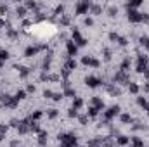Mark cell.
<instances>
[{"instance_id": "obj_37", "label": "cell", "mask_w": 149, "mask_h": 147, "mask_svg": "<svg viewBox=\"0 0 149 147\" xmlns=\"http://www.w3.org/2000/svg\"><path fill=\"white\" fill-rule=\"evenodd\" d=\"M68 116H69V118H76V116H78V111H76V109H73V107H71V109H69V111H68Z\"/></svg>"}, {"instance_id": "obj_27", "label": "cell", "mask_w": 149, "mask_h": 147, "mask_svg": "<svg viewBox=\"0 0 149 147\" xmlns=\"http://www.w3.org/2000/svg\"><path fill=\"white\" fill-rule=\"evenodd\" d=\"M62 12H64V5L61 3V5H57V7H56V10H54V16H62Z\"/></svg>"}, {"instance_id": "obj_3", "label": "cell", "mask_w": 149, "mask_h": 147, "mask_svg": "<svg viewBox=\"0 0 149 147\" xmlns=\"http://www.w3.org/2000/svg\"><path fill=\"white\" fill-rule=\"evenodd\" d=\"M59 140H61V144H64V146H76V137L75 135H71V133H61L59 135Z\"/></svg>"}, {"instance_id": "obj_19", "label": "cell", "mask_w": 149, "mask_h": 147, "mask_svg": "<svg viewBox=\"0 0 149 147\" xmlns=\"http://www.w3.org/2000/svg\"><path fill=\"white\" fill-rule=\"evenodd\" d=\"M137 102H139V106H141V107H144L146 111H149V102L144 99V97H139V99H137Z\"/></svg>"}, {"instance_id": "obj_26", "label": "cell", "mask_w": 149, "mask_h": 147, "mask_svg": "<svg viewBox=\"0 0 149 147\" xmlns=\"http://www.w3.org/2000/svg\"><path fill=\"white\" fill-rule=\"evenodd\" d=\"M128 92L137 94V92H139V85H137V83H128Z\"/></svg>"}, {"instance_id": "obj_30", "label": "cell", "mask_w": 149, "mask_h": 147, "mask_svg": "<svg viewBox=\"0 0 149 147\" xmlns=\"http://www.w3.org/2000/svg\"><path fill=\"white\" fill-rule=\"evenodd\" d=\"M141 45H144L146 49H149V36H141Z\"/></svg>"}, {"instance_id": "obj_45", "label": "cell", "mask_w": 149, "mask_h": 147, "mask_svg": "<svg viewBox=\"0 0 149 147\" xmlns=\"http://www.w3.org/2000/svg\"><path fill=\"white\" fill-rule=\"evenodd\" d=\"M87 121H89V116H80V123L82 125H87Z\"/></svg>"}, {"instance_id": "obj_40", "label": "cell", "mask_w": 149, "mask_h": 147, "mask_svg": "<svg viewBox=\"0 0 149 147\" xmlns=\"http://www.w3.org/2000/svg\"><path fill=\"white\" fill-rule=\"evenodd\" d=\"M83 23H85V26H94V19L92 17H85Z\"/></svg>"}, {"instance_id": "obj_39", "label": "cell", "mask_w": 149, "mask_h": 147, "mask_svg": "<svg viewBox=\"0 0 149 147\" xmlns=\"http://www.w3.org/2000/svg\"><path fill=\"white\" fill-rule=\"evenodd\" d=\"M43 97H45V99H52V97H54V92H52V90H45V92H43Z\"/></svg>"}, {"instance_id": "obj_2", "label": "cell", "mask_w": 149, "mask_h": 147, "mask_svg": "<svg viewBox=\"0 0 149 147\" xmlns=\"http://www.w3.org/2000/svg\"><path fill=\"white\" fill-rule=\"evenodd\" d=\"M90 7H92V2L83 0V2H78V3L75 5V12H76V14H87V12L90 10Z\"/></svg>"}, {"instance_id": "obj_41", "label": "cell", "mask_w": 149, "mask_h": 147, "mask_svg": "<svg viewBox=\"0 0 149 147\" xmlns=\"http://www.w3.org/2000/svg\"><path fill=\"white\" fill-rule=\"evenodd\" d=\"M118 38H120V35H118V33H109V40L118 42Z\"/></svg>"}, {"instance_id": "obj_8", "label": "cell", "mask_w": 149, "mask_h": 147, "mask_svg": "<svg viewBox=\"0 0 149 147\" xmlns=\"http://www.w3.org/2000/svg\"><path fill=\"white\" fill-rule=\"evenodd\" d=\"M85 83H87L90 88H95V87L102 85V80H99V78H95V76H89V78H85Z\"/></svg>"}, {"instance_id": "obj_13", "label": "cell", "mask_w": 149, "mask_h": 147, "mask_svg": "<svg viewBox=\"0 0 149 147\" xmlns=\"http://www.w3.org/2000/svg\"><path fill=\"white\" fill-rule=\"evenodd\" d=\"M130 64H132V59H130V57H125V61L122 62V69H120V71H123V73H125V71L130 68Z\"/></svg>"}, {"instance_id": "obj_4", "label": "cell", "mask_w": 149, "mask_h": 147, "mask_svg": "<svg viewBox=\"0 0 149 147\" xmlns=\"http://www.w3.org/2000/svg\"><path fill=\"white\" fill-rule=\"evenodd\" d=\"M0 101H2L3 106H7V107H10V109L17 107V102H19V101H16V97H10V95H7V94H3V95L0 97Z\"/></svg>"}, {"instance_id": "obj_15", "label": "cell", "mask_w": 149, "mask_h": 147, "mask_svg": "<svg viewBox=\"0 0 149 147\" xmlns=\"http://www.w3.org/2000/svg\"><path fill=\"white\" fill-rule=\"evenodd\" d=\"M141 3H142L141 0H135V2H127V3H125V7H127V9L130 10V9H137V7H139Z\"/></svg>"}, {"instance_id": "obj_5", "label": "cell", "mask_w": 149, "mask_h": 147, "mask_svg": "<svg viewBox=\"0 0 149 147\" xmlns=\"http://www.w3.org/2000/svg\"><path fill=\"white\" fill-rule=\"evenodd\" d=\"M118 114H120V106H113V107H109V109L104 113V125H108V121H109L111 118L118 116Z\"/></svg>"}, {"instance_id": "obj_47", "label": "cell", "mask_w": 149, "mask_h": 147, "mask_svg": "<svg viewBox=\"0 0 149 147\" xmlns=\"http://www.w3.org/2000/svg\"><path fill=\"white\" fill-rule=\"evenodd\" d=\"M144 76H146V78H148V80H149V69H148V71H146V73H144Z\"/></svg>"}, {"instance_id": "obj_43", "label": "cell", "mask_w": 149, "mask_h": 147, "mask_svg": "<svg viewBox=\"0 0 149 147\" xmlns=\"http://www.w3.org/2000/svg\"><path fill=\"white\" fill-rule=\"evenodd\" d=\"M7 10H9V7H7V5H0V16L7 14Z\"/></svg>"}, {"instance_id": "obj_9", "label": "cell", "mask_w": 149, "mask_h": 147, "mask_svg": "<svg viewBox=\"0 0 149 147\" xmlns=\"http://www.w3.org/2000/svg\"><path fill=\"white\" fill-rule=\"evenodd\" d=\"M38 50H40V45H30V47H26L24 55H26V57H33V55L38 54Z\"/></svg>"}, {"instance_id": "obj_36", "label": "cell", "mask_w": 149, "mask_h": 147, "mask_svg": "<svg viewBox=\"0 0 149 147\" xmlns=\"http://www.w3.org/2000/svg\"><path fill=\"white\" fill-rule=\"evenodd\" d=\"M47 116H49L50 120H54V118L57 116V109H49V113H47Z\"/></svg>"}, {"instance_id": "obj_32", "label": "cell", "mask_w": 149, "mask_h": 147, "mask_svg": "<svg viewBox=\"0 0 149 147\" xmlns=\"http://www.w3.org/2000/svg\"><path fill=\"white\" fill-rule=\"evenodd\" d=\"M62 95H64V97H75V90H73V88H66Z\"/></svg>"}, {"instance_id": "obj_12", "label": "cell", "mask_w": 149, "mask_h": 147, "mask_svg": "<svg viewBox=\"0 0 149 147\" xmlns=\"http://www.w3.org/2000/svg\"><path fill=\"white\" fill-rule=\"evenodd\" d=\"M16 16H17V17H24V16H26V7L17 5V7H16Z\"/></svg>"}, {"instance_id": "obj_31", "label": "cell", "mask_w": 149, "mask_h": 147, "mask_svg": "<svg viewBox=\"0 0 149 147\" xmlns=\"http://www.w3.org/2000/svg\"><path fill=\"white\" fill-rule=\"evenodd\" d=\"M24 7H26V9H36V7H38V3L30 0V2H26V3H24Z\"/></svg>"}, {"instance_id": "obj_20", "label": "cell", "mask_w": 149, "mask_h": 147, "mask_svg": "<svg viewBox=\"0 0 149 147\" xmlns=\"http://www.w3.org/2000/svg\"><path fill=\"white\" fill-rule=\"evenodd\" d=\"M116 144H118V146H125V144H128V137H125V135H120V137L116 139Z\"/></svg>"}, {"instance_id": "obj_38", "label": "cell", "mask_w": 149, "mask_h": 147, "mask_svg": "<svg viewBox=\"0 0 149 147\" xmlns=\"http://www.w3.org/2000/svg\"><path fill=\"white\" fill-rule=\"evenodd\" d=\"M7 130H9V126H7L5 123H0V133H2V135H5V133H7Z\"/></svg>"}, {"instance_id": "obj_23", "label": "cell", "mask_w": 149, "mask_h": 147, "mask_svg": "<svg viewBox=\"0 0 149 147\" xmlns=\"http://www.w3.org/2000/svg\"><path fill=\"white\" fill-rule=\"evenodd\" d=\"M14 97H16V101H23V99H26V92L24 90H17Z\"/></svg>"}, {"instance_id": "obj_42", "label": "cell", "mask_w": 149, "mask_h": 147, "mask_svg": "<svg viewBox=\"0 0 149 147\" xmlns=\"http://www.w3.org/2000/svg\"><path fill=\"white\" fill-rule=\"evenodd\" d=\"M104 59H106V61L111 59V50H109V49H104Z\"/></svg>"}, {"instance_id": "obj_22", "label": "cell", "mask_w": 149, "mask_h": 147, "mask_svg": "<svg viewBox=\"0 0 149 147\" xmlns=\"http://www.w3.org/2000/svg\"><path fill=\"white\" fill-rule=\"evenodd\" d=\"M7 36H9V38H17V36H19V31L9 28V29H7Z\"/></svg>"}, {"instance_id": "obj_7", "label": "cell", "mask_w": 149, "mask_h": 147, "mask_svg": "<svg viewBox=\"0 0 149 147\" xmlns=\"http://www.w3.org/2000/svg\"><path fill=\"white\" fill-rule=\"evenodd\" d=\"M71 36H73V42H75L78 47L87 45V40H85V38H82V35H80V31H78V29H73V31H71Z\"/></svg>"}, {"instance_id": "obj_34", "label": "cell", "mask_w": 149, "mask_h": 147, "mask_svg": "<svg viewBox=\"0 0 149 147\" xmlns=\"http://www.w3.org/2000/svg\"><path fill=\"white\" fill-rule=\"evenodd\" d=\"M122 121H123V123H132L134 120H132L130 114H122Z\"/></svg>"}, {"instance_id": "obj_16", "label": "cell", "mask_w": 149, "mask_h": 147, "mask_svg": "<svg viewBox=\"0 0 149 147\" xmlns=\"http://www.w3.org/2000/svg\"><path fill=\"white\" fill-rule=\"evenodd\" d=\"M66 69H68V71L76 69V61H75V59H68V62H66Z\"/></svg>"}, {"instance_id": "obj_6", "label": "cell", "mask_w": 149, "mask_h": 147, "mask_svg": "<svg viewBox=\"0 0 149 147\" xmlns=\"http://www.w3.org/2000/svg\"><path fill=\"white\" fill-rule=\"evenodd\" d=\"M66 50H68V57H75L76 52H78V45L73 42V40H66Z\"/></svg>"}, {"instance_id": "obj_1", "label": "cell", "mask_w": 149, "mask_h": 147, "mask_svg": "<svg viewBox=\"0 0 149 147\" xmlns=\"http://www.w3.org/2000/svg\"><path fill=\"white\" fill-rule=\"evenodd\" d=\"M127 14H128V21H130V23H142V21H149V14H142V12L135 10V9H130Z\"/></svg>"}, {"instance_id": "obj_21", "label": "cell", "mask_w": 149, "mask_h": 147, "mask_svg": "<svg viewBox=\"0 0 149 147\" xmlns=\"http://www.w3.org/2000/svg\"><path fill=\"white\" fill-rule=\"evenodd\" d=\"M132 147H144V142H142L139 137H134V139H132Z\"/></svg>"}, {"instance_id": "obj_14", "label": "cell", "mask_w": 149, "mask_h": 147, "mask_svg": "<svg viewBox=\"0 0 149 147\" xmlns=\"http://www.w3.org/2000/svg\"><path fill=\"white\" fill-rule=\"evenodd\" d=\"M47 137H49L47 132H40V135H38V144H40V146H45V144H47Z\"/></svg>"}, {"instance_id": "obj_10", "label": "cell", "mask_w": 149, "mask_h": 147, "mask_svg": "<svg viewBox=\"0 0 149 147\" xmlns=\"http://www.w3.org/2000/svg\"><path fill=\"white\" fill-rule=\"evenodd\" d=\"M92 106H94L97 111H102V107H104V102H102L99 97H94V99H92Z\"/></svg>"}, {"instance_id": "obj_44", "label": "cell", "mask_w": 149, "mask_h": 147, "mask_svg": "<svg viewBox=\"0 0 149 147\" xmlns=\"http://www.w3.org/2000/svg\"><path fill=\"white\" fill-rule=\"evenodd\" d=\"M118 43H120V45H127L128 42H127V38H125V36H120V38H118Z\"/></svg>"}, {"instance_id": "obj_25", "label": "cell", "mask_w": 149, "mask_h": 147, "mask_svg": "<svg viewBox=\"0 0 149 147\" xmlns=\"http://www.w3.org/2000/svg\"><path fill=\"white\" fill-rule=\"evenodd\" d=\"M59 23H61L62 26H68V24H69V16L62 14V16H61V19H59Z\"/></svg>"}, {"instance_id": "obj_24", "label": "cell", "mask_w": 149, "mask_h": 147, "mask_svg": "<svg viewBox=\"0 0 149 147\" xmlns=\"http://www.w3.org/2000/svg\"><path fill=\"white\" fill-rule=\"evenodd\" d=\"M108 14H109L111 17H115V16H118V7H115V5H111V7L108 9Z\"/></svg>"}, {"instance_id": "obj_11", "label": "cell", "mask_w": 149, "mask_h": 147, "mask_svg": "<svg viewBox=\"0 0 149 147\" xmlns=\"http://www.w3.org/2000/svg\"><path fill=\"white\" fill-rule=\"evenodd\" d=\"M90 12H92L94 16H101V14H102V7H101L99 3H92V7H90Z\"/></svg>"}, {"instance_id": "obj_17", "label": "cell", "mask_w": 149, "mask_h": 147, "mask_svg": "<svg viewBox=\"0 0 149 147\" xmlns=\"http://www.w3.org/2000/svg\"><path fill=\"white\" fill-rule=\"evenodd\" d=\"M108 92H109L111 95H120V94H122V90H120L118 87H113V85H108Z\"/></svg>"}, {"instance_id": "obj_35", "label": "cell", "mask_w": 149, "mask_h": 147, "mask_svg": "<svg viewBox=\"0 0 149 147\" xmlns=\"http://www.w3.org/2000/svg\"><path fill=\"white\" fill-rule=\"evenodd\" d=\"M19 75L24 78V76H28V75H30V69H28V68H19Z\"/></svg>"}, {"instance_id": "obj_18", "label": "cell", "mask_w": 149, "mask_h": 147, "mask_svg": "<svg viewBox=\"0 0 149 147\" xmlns=\"http://www.w3.org/2000/svg\"><path fill=\"white\" fill-rule=\"evenodd\" d=\"M83 106V99H80V97H75V101H73V109H80Z\"/></svg>"}, {"instance_id": "obj_33", "label": "cell", "mask_w": 149, "mask_h": 147, "mask_svg": "<svg viewBox=\"0 0 149 147\" xmlns=\"http://www.w3.org/2000/svg\"><path fill=\"white\" fill-rule=\"evenodd\" d=\"M97 113H99V111H97L94 106H90V107H89V113H87V116H97Z\"/></svg>"}, {"instance_id": "obj_46", "label": "cell", "mask_w": 149, "mask_h": 147, "mask_svg": "<svg viewBox=\"0 0 149 147\" xmlns=\"http://www.w3.org/2000/svg\"><path fill=\"white\" fill-rule=\"evenodd\" d=\"M28 92H35V85H33V83L28 85Z\"/></svg>"}, {"instance_id": "obj_28", "label": "cell", "mask_w": 149, "mask_h": 147, "mask_svg": "<svg viewBox=\"0 0 149 147\" xmlns=\"http://www.w3.org/2000/svg\"><path fill=\"white\" fill-rule=\"evenodd\" d=\"M40 118H42V111H35V113L30 116V120H31V121H36V120H40Z\"/></svg>"}, {"instance_id": "obj_29", "label": "cell", "mask_w": 149, "mask_h": 147, "mask_svg": "<svg viewBox=\"0 0 149 147\" xmlns=\"http://www.w3.org/2000/svg\"><path fill=\"white\" fill-rule=\"evenodd\" d=\"M5 59H9V50L0 49V61H5Z\"/></svg>"}]
</instances>
